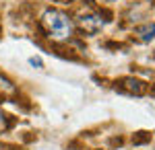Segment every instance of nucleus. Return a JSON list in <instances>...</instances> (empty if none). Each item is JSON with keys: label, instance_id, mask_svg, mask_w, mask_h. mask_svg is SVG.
<instances>
[{"label": "nucleus", "instance_id": "3", "mask_svg": "<svg viewBox=\"0 0 155 150\" xmlns=\"http://www.w3.org/2000/svg\"><path fill=\"white\" fill-rule=\"evenodd\" d=\"M120 89L124 92H130V95H143L145 92V82L137 80V78H124V80L120 82Z\"/></svg>", "mask_w": 155, "mask_h": 150}, {"label": "nucleus", "instance_id": "4", "mask_svg": "<svg viewBox=\"0 0 155 150\" xmlns=\"http://www.w3.org/2000/svg\"><path fill=\"white\" fill-rule=\"evenodd\" d=\"M137 33L141 35V39H145V41L153 39V37H155V23L153 25L147 23V25H143V27H139V29H137Z\"/></svg>", "mask_w": 155, "mask_h": 150}, {"label": "nucleus", "instance_id": "1", "mask_svg": "<svg viewBox=\"0 0 155 150\" xmlns=\"http://www.w3.org/2000/svg\"><path fill=\"white\" fill-rule=\"evenodd\" d=\"M41 25L46 29L48 37L56 39V41H64L72 35V21L68 19V14L56 8H48L41 14Z\"/></svg>", "mask_w": 155, "mask_h": 150}, {"label": "nucleus", "instance_id": "2", "mask_svg": "<svg viewBox=\"0 0 155 150\" xmlns=\"http://www.w3.org/2000/svg\"><path fill=\"white\" fill-rule=\"evenodd\" d=\"M77 23H79V27L83 29L85 33H97V31L104 27L101 17L95 14V12H81L79 19H77Z\"/></svg>", "mask_w": 155, "mask_h": 150}]
</instances>
